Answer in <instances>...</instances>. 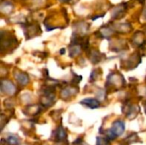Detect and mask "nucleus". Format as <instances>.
<instances>
[{
	"instance_id": "1",
	"label": "nucleus",
	"mask_w": 146,
	"mask_h": 145,
	"mask_svg": "<svg viewBox=\"0 0 146 145\" xmlns=\"http://www.w3.org/2000/svg\"><path fill=\"white\" fill-rule=\"evenodd\" d=\"M125 132V122L121 120H117L115 121L111 128L107 130L104 133L105 136L110 140L113 141L115 139H116L118 137L121 136Z\"/></svg>"
},
{
	"instance_id": "2",
	"label": "nucleus",
	"mask_w": 146,
	"mask_h": 145,
	"mask_svg": "<svg viewBox=\"0 0 146 145\" xmlns=\"http://www.w3.org/2000/svg\"><path fill=\"white\" fill-rule=\"evenodd\" d=\"M80 103L90 108V109H98L100 106V103L97 99H94V98H86V99L82 100L80 102Z\"/></svg>"
},
{
	"instance_id": "3",
	"label": "nucleus",
	"mask_w": 146,
	"mask_h": 145,
	"mask_svg": "<svg viewBox=\"0 0 146 145\" xmlns=\"http://www.w3.org/2000/svg\"><path fill=\"white\" fill-rule=\"evenodd\" d=\"M66 138H67V133H66L64 128L62 126H60L56 130V132H55V139H56V142H62Z\"/></svg>"
},
{
	"instance_id": "4",
	"label": "nucleus",
	"mask_w": 146,
	"mask_h": 145,
	"mask_svg": "<svg viewBox=\"0 0 146 145\" xmlns=\"http://www.w3.org/2000/svg\"><path fill=\"white\" fill-rule=\"evenodd\" d=\"M2 91H5L7 94H13L15 91V86L11 84V82H8L7 84L2 83V86H1Z\"/></svg>"
},
{
	"instance_id": "5",
	"label": "nucleus",
	"mask_w": 146,
	"mask_h": 145,
	"mask_svg": "<svg viewBox=\"0 0 146 145\" xmlns=\"http://www.w3.org/2000/svg\"><path fill=\"white\" fill-rule=\"evenodd\" d=\"M6 143L9 145H18L20 144V138L16 135H9L6 139Z\"/></svg>"
},
{
	"instance_id": "6",
	"label": "nucleus",
	"mask_w": 146,
	"mask_h": 145,
	"mask_svg": "<svg viewBox=\"0 0 146 145\" xmlns=\"http://www.w3.org/2000/svg\"><path fill=\"white\" fill-rule=\"evenodd\" d=\"M96 145H110V140L107 137H97Z\"/></svg>"
},
{
	"instance_id": "7",
	"label": "nucleus",
	"mask_w": 146,
	"mask_h": 145,
	"mask_svg": "<svg viewBox=\"0 0 146 145\" xmlns=\"http://www.w3.org/2000/svg\"><path fill=\"white\" fill-rule=\"evenodd\" d=\"M138 135L136 133H132L131 135H129L126 139L125 141L127 142L128 144H132V143H135V142H138Z\"/></svg>"
},
{
	"instance_id": "8",
	"label": "nucleus",
	"mask_w": 146,
	"mask_h": 145,
	"mask_svg": "<svg viewBox=\"0 0 146 145\" xmlns=\"http://www.w3.org/2000/svg\"><path fill=\"white\" fill-rule=\"evenodd\" d=\"M17 80L20 84L21 85H26L27 82H28V78L27 75H24V74H20L19 77H17Z\"/></svg>"
},
{
	"instance_id": "9",
	"label": "nucleus",
	"mask_w": 146,
	"mask_h": 145,
	"mask_svg": "<svg viewBox=\"0 0 146 145\" xmlns=\"http://www.w3.org/2000/svg\"><path fill=\"white\" fill-rule=\"evenodd\" d=\"M82 143H83V139H82V138H78L77 139H75V140H74V142L73 143V144L79 145V144H82Z\"/></svg>"
}]
</instances>
